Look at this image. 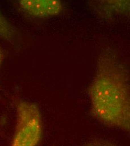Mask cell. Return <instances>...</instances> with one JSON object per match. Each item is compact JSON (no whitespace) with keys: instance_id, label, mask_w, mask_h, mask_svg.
I'll return each instance as SVG.
<instances>
[{"instance_id":"1","label":"cell","mask_w":130,"mask_h":146,"mask_svg":"<svg viewBox=\"0 0 130 146\" xmlns=\"http://www.w3.org/2000/svg\"><path fill=\"white\" fill-rule=\"evenodd\" d=\"M88 93L94 119L130 134V75L111 51L99 56Z\"/></svg>"},{"instance_id":"2","label":"cell","mask_w":130,"mask_h":146,"mask_svg":"<svg viewBox=\"0 0 130 146\" xmlns=\"http://www.w3.org/2000/svg\"><path fill=\"white\" fill-rule=\"evenodd\" d=\"M16 122L9 146H39L43 138V123L36 103L16 99Z\"/></svg>"},{"instance_id":"3","label":"cell","mask_w":130,"mask_h":146,"mask_svg":"<svg viewBox=\"0 0 130 146\" xmlns=\"http://www.w3.org/2000/svg\"><path fill=\"white\" fill-rule=\"evenodd\" d=\"M16 4L20 11L34 18L56 17L60 15L64 9L63 3L58 0H19Z\"/></svg>"},{"instance_id":"4","label":"cell","mask_w":130,"mask_h":146,"mask_svg":"<svg viewBox=\"0 0 130 146\" xmlns=\"http://www.w3.org/2000/svg\"><path fill=\"white\" fill-rule=\"evenodd\" d=\"M89 3L93 12L102 19L130 18V0L93 1Z\"/></svg>"},{"instance_id":"5","label":"cell","mask_w":130,"mask_h":146,"mask_svg":"<svg viewBox=\"0 0 130 146\" xmlns=\"http://www.w3.org/2000/svg\"><path fill=\"white\" fill-rule=\"evenodd\" d=\"M15 35L14 28L0 11V36L12 42L15 40Z\"/></svg>"},{"instance_id":"6","label":"cell","mask_w":130,"mask_h":146,"mask_svg":"<svg viewBox=\"0 0 130 146\" xmlns=\"http://www.w3.org/2000/svg\"><path fill=\"white\" fill-rule=\"evenodd\" d=\"M81 146H116L112 142L103 141V140H98L94 141L92 142H88Z\"/></svg>"},{"instance_id":"7","label":"cell","mask_w":130,"mask_h":146,"mask_svg":"<svg viewBox=\"0 0 130 146\" xmlns=\"http://www.w3.org/2000/svg\"><path fill=\"white\" fill-rule=\"evenodd\" d=\"M2 52L0 50V66L2 63Z\"/></svg>"}]
</instances>
